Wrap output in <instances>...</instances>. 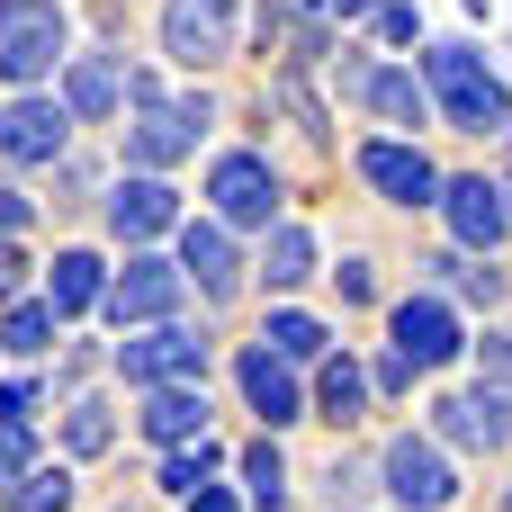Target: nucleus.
Masks as SVG:
<instances>
[{"label": "nucleus", "mask_w": 512, "mask_h": 512, "mask_svg": "<svg viewBox=\"0 0 512 512\" xmlns=\"http://www.w3.org/2000/svg\"><path fill=\"white\" fill-rule=\"evenodd\" d=\"M99 297H108V279H99V252H54L45 306H54V315H81V306H99Z\"/></svg>", "instance_id": "aec40b11"}, {"label": "nucleus", "mask_w": 512, "mask_h": 512, "mask_svg": "<svg viewBox=\"0 0 512 512\" xmlns=\"http://www.w3.org/2000/svg\"><path fill=\"white\" fill-rule=\"evenodd\" d=\"M261 342H270L279 360H333V333H324L315 315H297V306H279V315L261 324Z\"/></svg>", "instance_id": "5701e85b"}, {"label": "nucleus", "mask_w": 512, "mask_h": 512, "mask_svg": "<svg viewBox=\"0 0 512 512\" xmlns=\"http://www.w3.org/2000/svg\"><path fill=\"white\" fill-rule=\"evenodd\" d=\"M117 369H126L135 387H198V378H207V342L180 333V324H153L144 342H117Z\"/></svg>", "instance_id": "6e6552de"}, {"label": "nucleus", "mask_w": 512, "mask_h": 512, "mask_svg": "<svg viewBox=\"0 0 512 512\" xmlns=\"http://www.w3.org/2000/svg\"><path fill=\"white\" fill-rule=\"evenodd\" d=\"M441 207H450V234H459L468 252H486V261H495V243L512 234L504 180H441Z\"/></svg>", "instance_id": "9d476101"}, {"label": "nucleus", "mask_w": 512, "mask_h": 512, "mask_svg": "<svg viewBox=\"0 0 512 512\" xmlns=\"http://www.w3.org/2000/svg\"><path fill=\"white\" fill-rule=\"evenodd\" d=\"M27 414H36V387L9 378V387H0V423H27Z\"/></svg>", "instance_id": "72a5a7b5"}, {"label": "nucleus", "mask_w": 512, "mask_h": 512, "mask_svg": "<svg viewBox=\"0 0 512 512\" xmlns=\"http://www.w3.org/2000/svg\"><path fill=\"white\" fill-rule=\"evenodd\" d=\"M216 468H225V450H216V441H180V450L162 459V486H171V495H198Z\"/></svg>", "instance_id": "a878e982"}, {"label": "nucleus", "mask_w": 512, "mask_h": 512, "mask_svg": "<svg viewBox=\"0 0 512 512\" xmlns=\"http://www.w3.org/2000/svg\"><path fill=\"white\" fill-rule=\"evenodd\" d=\"M261 279H270V288H306V279H315V234H306V225H270Z\"/></svg>", "instance_id": "4be33fe9"}, {"label": "nucleus", "mask_w": 512, "mask_h": 512, "mask_svg": "<svg viewBox=\"0 0 512 512\" xmlns=\"http://www.w3.org/2000/svg\"><path fill=\"white\" fill-rule=\"evenodd\" d=\"M360 405H369V369H360L351 351H342V360H324V378H315V414L351 432V423H360Z\"/></svg>", "instance_id": "412c9836"}, {"label": "nucleus", "mask_w": 512, "mask_h": 512, "mask_svg": "<svg viewBox=\"0 0 512 512\" xmlns=\"http://www.w3.org/2000/svg\"><path fill=\"white\" fill-rule=\"evenodd\" d=\"M144 441H162V450H180V441H207V396L198 387H144Z\"/></svg>", "instance_id": "a211bd4d"}, {"label": "nucleus", "mask_w": 512, "mask_h": 512, "mask_svg": "<svg viewBox=\"0 0 512 512\" xmlns=\"http://www.w3.org/2000/svg\"><path fill=\"white\" fill-rule=\"evenodd\" d=\"M63 144H72V108L63 99H18L0 117V153L9 162H63Z\"/></svg>", "instance_id": "4468645a"}, {"label": "nucleus", "mask_w": 512, "mask_h": 512, "mask_svg": "<svg viewBox=\"0 0 512 512\" xmlns=\"http://www.w3.org/2000/svg\"><path fill=\"white\" fill-rule=\"evenodd\" d=\"M207 198H216V225H270L279 216V171L261 153H216Z\"/></svg>", "instance_id": "423d86ee"}, {"label": "nucleus", "mask_w": 512, "mask_h": 512, "mask_svg": "<svg viewBox=\"0 0 512 512\" xmlns=\"http://www.w3.org/2000/svg\"><path fill=\"white\" fill-rule=\"evenodd\" d=\"M108 225H117L126 243H144V234H171V225H180V198H171L153 171H135V180L108 198Z\"/></svg>", "instance_id": "f3484780"}, {"label": "nucleus", "mask_w": 512, "mask_h": 512, "mask_svg": "<svg viewBox=\"0 0 512 512\" xmlns=\"http://www.w3.org/2000/svg\"><path fill=\"white\" fill-rule=\"evenodd\" d=\"M423 90L450 108V126H468V135H504L512 126V90L504 72L477 54V45H432L423 54Z\"/></svg>", "instance_id": "f257e3e1"}, {"label": "nucleus", "mask_w": 512, "mask_h": 512, "mask_svg": "<svg viewBox=\"0 0 512 512\" xmlns=\"http://www.w3.org/2000/svg\"><path fill=\"white\" fill-rule=\"evenodd\" d=\"M117 99H126V81H117L108 54H72V63H63V108H72V117H108Z\"/></svg>", "instance_id": "6ab92c4d"}, {"label": "nucleus", "mask_w": 512, "mask_h": 512, "mask_svg": "<svg viewBox=\"0 0 512 512\" xmlns=\"http://www.w3.org/2000/svg\"><path fill=\"white\" fill-rule=\"evenodd\" d=\"M162 54L180 72H207L234 54V0H171L162 9Z\"/></svg>", "instance_id": "39448f33"}, {"label": "nucleus", "mask_w": 512, "mask_h": 512, "mask_svg": "<svg viewBox=\"0 0 512 512\" xmlns=\"http://www.w3.org/2000/svg\"><path fill=\"white\" fill-rule=\"evenodd\" d=\"M54 324H63V315H54L45 297H27V306H9V315H0V351L36 360V351H54Z\"/></svg>", "instance_id": "b1692460"}, {"label": "nucleus", "mask_w": 512, "mask_h": 512, "mask_svg": "<svg viewBox=\"0 0 512 512\" xmlns=\"http://www.w3.org/2000/svg\"><path fill=\"white\" fill-rule=\"evenodd\" d=\"M18 279H27V261H18V243H0V297H9Z\"/></svg>", "instance_id": "c9c22d12"}, {"label": "nucleus", "mask_w": 512, "mask_h": 512, "mask_svg": "<svg viewBox=\"0 0 512 512\" xmlns=\"http://www.w3.org/2000/svg\"><path fill=\"white\" fill-rule=\"evenodd\" d=\"M504 198H512V189H504Z\"/></svg>", "instance_id": "ea45409f"}, {"label": "nucleus", "mask_w": 512, "mask_h": 512, "mask_svg": "<svg viewBox=\"0 0 512 512\" xmlns=\"http://www.w3.org/2000/svg\"><path fill=\"white\" fill-rule=\"evenodd\" d=\"M63 441H72V459H99V450L117 441V423H108V405H99V396H81V405L63 414Z\"/></svg>", "instance_id": "cd10ccee"}, {"label": "nucleus", "mask_w": 512, "mask_h": 512, "mask_svg": "<svg viewBox=\"0 0 512 512\" xmlns=\"http://www.w3.org/2000/svg\"><path fill=\"white\" fill-rule=\"evenodd\" d=\"M504 512H512V495H504Z\"/></svg>", "instance_id": "58836bf2"}, {"label": "nucleus", "mask_w": 512, "mask_h": 512, "mask_svg": "<svg viewBox=\"0 0 512 512\" xmlns=\"http://www.w3.org/2000/svg\"><path fill=\"white\" fill-rule=\"evenodd\" d=\"M27 216H36V207H27V198H18V189H0V234H18V225H27Z\"/></svg>", "instance_id": "f704fd0d"}, {"label": "nucleus", "mask_w": 512, "mask_h": 512, "mask_svg": "<svg viewBox=\"0 0 512 512\" xmlns=\"http://www.w3.org/2000/svg\"><path fill=\"white\" fill-rule=\"evenodd\" d=\"M432 270H450V279H459V297H477V306H495V297H504V270H495V261H477V270H459V261H432Z\"/></svg>", "instance_id": "c756f323"}, {"label": "nucleus", "mask_w": 512, "mask_h": 512, "mask_svg": "<svg viewBox=\"0 0 512 512\" xmlns=\"http://www.w3.org/2000/svg\"><path fill=\"white\" fill-rule=\"evenodd\" d=\"M378 468H387V495H396L405 512H450V504H459V468L441 459V441H414V432H396Z\"/></svg>", "instance_id": "7ed1b4c3"}, {"label": "nucleus", "mask_w": 512, "mask_h": 512, "mask_svg": "<svg viewBox=\"0 0 512 512\" xmlns=\"http://www.w3.org/2000/svg\"><path fill=\"white\" fill-rule=\"evenodd\" d=\"M378 36H387V45H414V36H423V18L396 0V9H378Z\"/></svg>", "instance_id": "2f4dec72"}, {"label": "nucleus", "mask_w": 512, "mask_h": 512, "mask_svg": "<svg viewBox=\"0 0 512 512\" xmlns=\"http://www.w3.org/2000/svg\"><path fill=\"white\" fill-rule=\"evenodd\" d=\"M180 279H198V297H234L243 288V261H234V234L207 216V225H180Z\"/></svg>", "instance_id": "2eb2a0df"}, {"label": "nucleus", "mask_w": 512, "mask_h": 512, "mask_svg": "<svg viewBox=\"0 0 512 512\" xmlns=\"http://www.w3.org/2000/svg\"><path fill=\"white\" fill-rule=\"evenodd\" d=\"M207 99H153L135 126H126V162L135 171H171L180 153H198V135H207Z\"/></svg>", "instance_id": "20e7f679"}, {"label": "nucleus", "mask_w": 512, "mask_h": 512, "mask_svg": "<svg viewBox=\"0 0 512 512\" xmlns=\"http://www.w3.org/2000/svg\"><path fill=\"white\" fill-rule=\"evenodd\" d=\"M180 288H189V279H180V261H153V252H135V261L108 279V297H99V306H108V324L126 333V324H162V315L180 306Z\"/></svg>", "instance_id": "0eeeda50"}, {"label": "nucleus", "mask_w": 512, "mask_h": 512, "mask_svg": "<svg viewBox=\"0 0 512 512\" xmlns=\"http://www.w3.org/2000/svg\"><path fill=\"white\" fill-rule=\"evenodd\" d=\"M351 90H360L387 126H423V117H432V90H423L405 63H351Z\"/></svg>", "instance_id": "dca6fc26"}, {"label": "nucleus", "mask_w": 512, "mask_h": 512, "mask_svg": "<svg viewBox=\"0 0 512 512\" xmlns=\"http://www.w3.org/2000/svg\"><path fill=\"white\" fill-rule=\"evenodd\" d=\"M387 333H396V351L414 360V369H450L468 342H459V315L441 306V297H405L396 315H387Z\"/></svg>", "instance_id": "9b49d317"}, {"label": "nucleus", "mask_w": 512, "mask_h": 512, "mask_svg": "<svg viewBox=\"0 0 512 512\" xmlns=\"http://www.w3.org/2000/svg\"><path fill=\"white\" fill-rule=\"evenodd\" d=\"M333 9H342V18H369V9H378V0H333Z\"/></svg>", "instance_id": "4c0bfd02"}, {"label": "nucleus", "mask_w": 512, "mask_h": 512, "mask_svg": "<svg viewBox=\"0 0 512 512\" xmlns=\"http://www.w3.org/2000/svg\"><path fill=\"white\" fill-rule=\"evenodd\" d=\"M63 54V0H0V81L36 90Z\"/></svg>", "instance_id": "f03ea898"}, {"label": "nucleus", "mask_w": 512, "mask_h": 512, "mask_svg": "<svg viewBox=\"0 0 512 512\" xmlns=\"http://www.w3.org/2000/svg\"><path fill=\"white\" fill-rule=\"evenodd\" d=\"M360 180H369L378 198H396V207H441V171H432L414 144H396V135H369V144H360Z\"/></svg>", "instance_id": "1a4fd4ad"}, {"label": "nucleus", "mask_w": 512, "mask_h": 512, "mask_svg": "<svg viewBox=\"0 0 512 512\" xmlns=\"http://www.w3.org/2000/svg\"><path fill=\"white\" fill-rule=\"evenodd\" d=\"M18 477H36V441H27V423H0V495Z\"/></svg>", "instance_id": "c85d7f7f"}, {"label": "nucleus", "mask_w": 512, "mask_h": 512, "mask_svg": "<svg viewBox=\"0 0 512 512\" xmlns=\"http://www.w3.org/2000/svg\"><path fill=\"white\" fill-rule=\"evenodd\" d=\"M432 423H441V441H459V450H504V441H512V396H504V387L441 396V405H432Z\"/></svg>", "instance_id": "f8f14e48"}, {"label": "nucleus", "mask_w": 512, "mask_h": 512, "mask_svg": "<svg viewBox=\"0 0 512 512\" xmlns=\"http://www.w3.org/2000/svg\"><path fill=\"white\" fill-rule=\"evenodd\" d=\"M243 486H252V504H261V512L288 504V459H279V441H270V432L243 450Z\"/></svg>", "instance_id": "393cba45"}, {"label": "nucleus", "mask_w": 512, "mask_h": 512, "mask_svg": "<svg viewBox=\"0 0 512 512\" xmlns=\"http://www.w3.org/2000/svg\"><path fill=\"white\" fill-rule=\"evenodd\" d=\"M0 504L9 512H72V477H63V468H36V477H18Z\"/></svg>", "instance_id": "bb28decb"}, {"label": "nucleus", "mask_w": 512, "mask_h": 512, "mask_svg": "<svg viewBox=\"0 0 512 512\" xmlns=\"http://www.w3.org/2000/svg\"><path fill=\"white\" fill-rule=\"evenodd\" d=\"M189 512H243V504H234V495H216V486H198V495H189Z\"/></svg>", "instance_id": "e433bc0d"}, {"label": "nucleus", "mask_w": 512, "mask_h": 512, "mask_svg": "<svg viewBox=\"0 0 512 512\" xmlns=\"http://www.w3.org/2000/svg\"><path fill=\"white\" fill-rule=\"evenodd\" d=\"M468 351H477L486 387H512V333H486V342H468Z\"/></svg>", "instance_id": "7c9ffc66"}, {"label": "nucleus", "mask_w": 512, "mask_h": 512, "mask_svg": "<svg viewBox=\"0 0 512 512\" xmlns=\"http://www.w3.org/2000/svg\"><path fill=\"white\" fill-rule=\"evenodd\" d=\"M369 387H387V396H405V387H414V360H405V351H387V360H378V378H369Z\"/></svg>", "instance_id": "473e14b6"}, {"label": "nucleus", "mask_w": 512, "mask_h": 512, "mask_svg": "<svg viewBox=\"0 0 512 512\" xmlns=\"http://www.w3.org/2000/svg\"><path fill=\"white\" fill-rule=\"evenodd\" d=\"M234 378H243V396H252V414H261L270 432H288V423H306V387L288 378V360H279L270 342H252V351L234 360Z\"/></svg>", "instance_id": "ddd939ff"}]
</instances>
